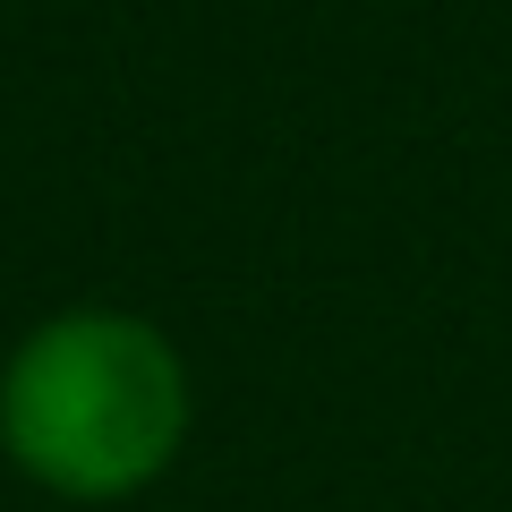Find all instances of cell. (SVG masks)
Wrapping results in <instances>:
<instances>
[{
	"instance_id": "cell-1",
	"label": "cell",
	"mask_w": 512,
	"mask_h": 512,
	"mask_svg": "<svg viewBox=\"0 0 512 512\" xmlns=\"http://www.w3.org/2000/svg\"><path fill=\"white\" fill-rule=\"evenodd\" d=\"M188 436V376L146 316L77 308L26 333L0 376V444L52 495H137Z\"/></svg>"
}]
</instances>
